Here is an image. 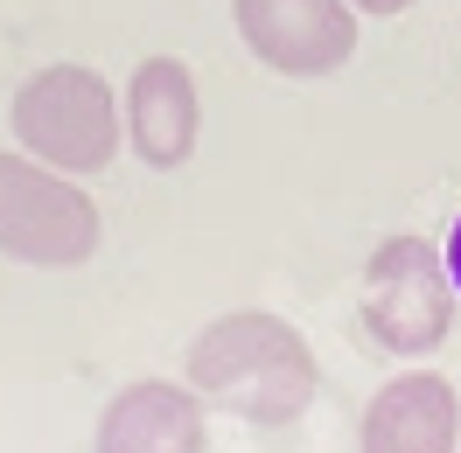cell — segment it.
Returning <instances> with one entry per match:
<instances>
[{
	"instance_id": "6da1fadb",
	"label": "cell",
	"mask_w": 461,
	"mask_h": 453,
	"mask_svg": "<svg viewBox=\"0 0 461 453\" xmlns=\"http://www.w3.org/2000/svg\"><path fill=\"white\" fill-rule=\"evenodd\" d=\"M189 391L238 425H294L321 391L315 342L273 307H230L189 342Z\"/></svg>"
},
{
	"instance_id": "7a4b0ae2",
	"label": "cell",
	"mask_w": 461,
	"mask_h": 453,
	"mask_svg": "<svg viewBox=\"0 0 461 453\" xmlns=\"http://www.w3.org/2000/svg\"><path fill=\"white\" fill-rule=\"evenodd\" d=\"M14 140L22 154H35L42 168L57 174H98L113 168L119 154V98L113 84L91 70V63H50V70H35L29 84L14 91Z\"/></svg>"
},
{
	"instance_id": "3957f363",
	"label": "cell",
	"mask_w": 461,
	"mask_h": 453,
	"mask_svg": "<svg viewBox=\"0 0 461 453\" xmlns=\"http://www.w3.org/2000/svg\"><path fill=\"white\" fill-rule=\"evenodd\" d=\"M364 328L384 356H433L455 335V272H447V252L433 237L399 230L371 252V265H364Z\"/></svg>"
},
{
	"instance_id": "277c9868",
	"label": "cell",
	"mask_w": 461,
	"mask_h": 453,
	"mask_svg": "<svg viewBox=\"0 0 461 453\" xmlns=\"http://www.w3.org/2000/svg\"><path fill=\"white\" fill-rule=\"evenodd\" d=\"M98 202L77 174L42 168L35 154H0V258L35 272H70L98 252Z\"/></svg>"
},
{
	"instance_id": "5b68a950",
	"label": "cell",
	"mask_w": 461,
	"mask_h": 453,
	"mask_svg": "<svg viewBox=\"0 0 461 453\" xmlns=\"http://www.w3.org/2000/svg\"><path fill=\"white\" fill-rule=\"evenodd\" d=\"M245 49L280 77H336L357 57V7L349 0H230Z\"/></svg>"
},
{
	"instance_id": "8992f818",
	"label": "cell",
	"mask_w": 461,
	"mask_h": 453,
	"mask_svg": "<svg viewBox=\"0 0 461 453\" xmlns=\"http://www.w3.org/2000/svg\"><path fill=\"white\" fill-rule=\"evenodd\" d=\"M119 126H126V147L140 154V168H189L203 140V91L189 77L182 57H140L133 77H126V98H119Z\"/></svg>"
},
{
	"instance_id": "52a82bcc",
	"label": "cell",
	"mask_w": 461,
	"mask_h": 453,
	"mask_svg": "<svg viewBox=\"0 0 461 453\" xmlns=\"http://www.w3.org/2000/svg\"><path fill=\"white\" fill-rule=\"evenodd\" d=\"M364 453H455L461 447V391L440 369H399L377 384L357 425Z\"/></svg>"
},
{
	"instance_id": "ba28073f",
	"label": "cell",
	"mask_w": 461,
	"mask_h": 453,
	"mask_svg": "<svg viewBox=\"0 0 461 453\" xmlns=\"http://www.w3.org/2000/svg\"><path fill=\"white\" fill-rule=\"evenodd\" d=\"M210 447V412L189 384L168 377H140L126 391L105 397L91 453H203Z\"/></svg>"
},
{
	"instance_id": "9c48e42d",
	"label": "cell",
	"mask_w": 461,
	"mask_h": 453,
	"mask_svg": "<svg viewBox=\"0 0 461 453\" xmlns=\"http://www.w3.org/2000/svg\"><path fill=\"white\" fill-rule=\"evenodd\" d=\"M440 252H447V272H455V293H461V217H455V230H447Z\"/></svg>"
},
{
	"instance_id": "30bf717a",
	"label": "cell",
	"mask_w": 461,
	"mask_h": 453,
	"mask_svg": "<svg viewBox=\"0 0 461 453\" xmlns=\"http://www.w3.org/2000/svg\"><path fill=\"white\" fill-rule=\"evenodd\" d=\"M349 7H357V14H405L412 0H349Z\"/></svg>"
}]
</instances>
